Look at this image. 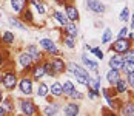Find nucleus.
I'll use <instances>...</instances> for the list:
<instances>
[{
    "instance_id": "nucleus-1",
    "label": "nucleus",
    "mask_w": 134,
    "mask_h": 116,
    "mask_svg": "<svg viewBox=\"0 0 134 116\" xmlns=\"http://www.w3.org/2000/svg\"><path fill=\"white\" fill-rule=\"evenodd\" d=\"M66 73L68 74H72V76L76 77V80H77V84H79L80 87H86V88L90 87L91 74H90V71H88L83 65L69 60L66 64Z\"/></svg>"
},
{
    "instance_id": "nucleus-2",
    "label": "nucleus",
    "mask_w": 134,
    "mask_h": 116,
    "mask_svg": "<svg viewBox=\"0 0 134 116\" xmlns=\"http://www.w3.org/2000/svg\"><path fill=\"white\" fill-rule=\"evenodd\" d=\"M19 73L13 67H6L0 73V88L5 91H14L19 87Z\"/></svg>"
},
{
    "instance_id": "nucleus-3",
    "label": "nucleus",
    "mask_w": 134,
    "mask_h": 116,
    "mask_svg": "<svg viewBox=\"0 0 134 116\" xmlns=\"http://www.w3.org/2000/svg\"><path fill=\"white\" fill-rule=\"evenodd\" d=\"M15 104L20 108V113L23 116H42V108L32 101V98H17Z\"/></svg>"
},
{
    "instance_id": "nucleus-4",
    "label": "nucleus",
    "mask_w": 134,
    "mask_h": 116,
    "mask_svg": "<svg viewBox=\"0 0 134 116\" xmlns=\"http://www.w3.org/2000/svg\"><path fill=\"white\" fill-rule=\"evenodd\" d=\"M17 64L20 67V74H29L36 62L26 50H20L17 53Z\"/></svg>"
},
{
    "instance_id": "nucleus-5",
    "label": "nucleus",
    "mask_w": 134,
    "mask_h": 116,
    "mask_svg": "<svg viewBox=\"0 0 134 116\" xmlns=\"http://www.w3.org/2000/svg\"><path fill=\"white\" fill-rule=\"evenodd\" d=\"M131 48H134V42H131L130 39H126V37L125 39L116 37L114 42L109 43V51L113 53V54H122V56H125Z\"/></svg>"
},
{
    "instance_id": "nucleus-6",
    "label": "nucleus",
    "mask_w": 134,
    "mask_h": 116,
    "mask_svg": "<svg viewBox=\"0 0 134 116\" xmlns=\"http://www.w3.org/2000/svg\"><path fill=\"white\" fill-rule=\"evenodd\" d=\"M39 47L43 53H46V57H57L62 56V51L59 50L55 40H53L51 37H42L39 40Z\"/></svg>"
},
{
    "instance_id": "nucleus-7",
    "label": "nucleus",
    "mask_w": 134,
    "mask_h": 116,
    "mask_svg": "<svg viewBox=\"0 0 134 116\" xmlns=\"http://www.w3.org/2000/svg\"><path fill=\"white\" fill-rule=\"evenodd\" d=\"M34 80L31 79L29 74H20L19 79V91L23 98H32L34 94Z\"/></svg>"
},
{
    "instance_id": "nucleus-8",
    "label": "nucleus",
    "mask_w": 134,
    "mask_h": 116,
    "mask_svg": "<svg viewBox=\"0 0 134 116\" xmlns=\"http://www.w3.org/2000/svg\"><path fill=\"white\" fill-rule=\"evenodd\" d=\"M63 13L66 16L68 22H72V23H77L80 20V13H79V8L74 5V3H66L63 6Z\"/></svg>"
},
{
    "instance_id": "nucleus-9",
    "label": "nucleus",
    "mask_w": 134,
    "mask_h": 116,
    "mask_svg": "<svg viewBox=\"0 0 134 116\" xmlns=\"http://www.w3.org/2000/svg\"><path fill=\"white\" fill-rule=\"evenodd\" d=\"M62 113L63 116H79L80 115V104L74 101H66L62 105Z\"/></svg>"
},
{
    "instance_id": "nucleus-10",
    "label": "nucleus",
    "mask_w": 134,
    "mask_h": 116,
    "mask_svg": "<svg viewBox=\"0 0 134 116\" xmlns=\"http://www.w3.org/2000/svg\"><path fill=\"white\" fill-rule=\"evenodd\" d=\"M51 59V65H53V70H54V74L55 77L57 76H62L66 73V62L63 60L62 56H57V57H49Z\"/></svg>"
},
{
    "instance_id": "nucleus-11",
    "label": "nucleus",
    "mask_w": 134,
    "mask_h": 116,
    "mask_svg": "<svg viewBox=\"0 0 134 116\" xmlns=\"http://www.w3.org/2000/svg\"><path fill=\"white\" fill-rule=\"evenodd\" d=\"M85 6L93 14H103L107 11V6L102 0H85Z\"/></svg>"
},
{
    "instance_id": "nucleus-12",
    "label": "nucleus",
    "mask_w": 134,
    "mask_h": 116,
    "mask_svg": "<svg viewBox=\"0 0 134 116\" xmlns=\"http://www.w3.org/2000/svg\"><path fill=\"white\" fill-rule=\"evenodd\" d=\"M29 76H31V79H32L36 84L42 82V79L46 76V71H45V67H43V60H42V62H37V64H34L32 70H31V73H29Z\"/></svg>"
},
{
    "instance_id": "nucleus-13",
    "label": "nucleus",
    "mask_w": 134,
    "mask_h": 116,
    "mask_svg": "<svg viewBox=\"0 0 134 116\" xmlns=\"http://www.w3.org/2000/svg\"><path fill=\"white\" fill-rule=\"evenodd\" d=\"M80 62H82L83 67H88L90 71H93V73H97V71H99V62L94 60V59H91L88 51H82L80 53Z\"/></svg>"
},
{
    "instance_id": "nucleus-14",
    "label": "nucleus",
    "mask_w": 134,
    "mask_h": 116,
    "mask_svg": "<svg viewBox=\"0 0 134 116\" xmlns=\"http://www.w3.org/2000/svg\"><path fill=\"white\" fill-rule=\"evenodd\" d=\"M25 50L31 54V57L34 59V62H36V64H37V62H42L43 59H46V54H43V51L40 50V47H39V45H36V43H28Z\"/></svg>"
},
{
    "instance_id": "nucleus-15",
    "label": "nucleus",
    "mask_w": 134,
    "mask_h": 116,
    "mask_svg": "<svg viewBox=\"0 0 134 116\" xmlns=\"http://www.w3.org/2000/svg\"><path fill=\"white\" fill-rule=\"evenodd\" d=\"M60 110H62L60 102H57V101H51V102H48L43 108H42V116H57Z\"/></svg>"
},
{
    "instance_id": "nucleus-16",
    "label": "nucleus",
    "mask_w": 134,
    "mask_h": 116,
    "mask_svg": "<svg viewBox=\"0 0 134 116\" xmlns=\"http://www.w3.org/2000/svg\"><path fill=\"white\" fill-rule=\"evenodd\" d=\"M119 115L120 116H134V99L131 96L122 102L120 108H119Z\"/></svg>"
},
{
    "instance_id": "nucleus-17",
    "label": "nucleus",
    "mask_w": 134,
    "mask_h": 116,
    "mask_svg": "<svg viewBox=\"0 0 134 116\" xmlns=\"http://www.w3.org/2000/svg\"><path fill=\"white\" fill-rule=\"evenodd\" d=\"M49 96L53 98L54 101L63 99V88H62V82L60 80H54L53 84L49 85Z\"/></svg>"
},
{
    "instance_id": "nucleus-18",
    "label": "nucleus",
    "mask_w": 134,
    "mask_h": 116,
    "mask_svg": "<svg viewBox=\"0 0 134 116\" xmlns=\"http://www.w3.org/2000/svg\"><path fill=\"white\" fill-rule=\"evenodd\" d=\"M19 19L25 23V25H36V19H34V14H32V9H31V6L28 5L26 8L22 11V14H19Z\"/></svg>"
},
{
    "instance_id": "nucleus-19",
    "label": "nucleus",
    "mask_w": 134,
    "mask_h": 116,
    "mask_svg": "<svg viewBox=\"0 0 134 116\" xmlns=\"http://www.w3.org/2000/svg\"><path fill=\"white\" fill-rule=\"evenodd\" d=\"M105 77H107L108 85H109V87H114L122 77H123V74H122L120 70H111V68H109L107 71V74H105Z\"/></svg>"
},
{
    "instance_id": "nucleus-20",
    "label": "nucleus",
    "mask_w": 134,
    "mask_h": 116,
    "mask_svg": "<svg viewBox=\"0 0 134 116\" xmlns=\"http://www.w3.org/2000/svg\"><path fill=\"white\" fill-rule=\"evenodd\" d=\"M15 43V34L9 29H5L0 33V45L3 47H11Z\"/></svg>"
},
{
    "instance_id": "nucleus-21",
    "label": "nucleus",
    "mask_w": 134,
    "mask_h": 116,
    "mask_svg": "<svg viewBox=\"0 0 134 116\" xmlns=\"http://www.w3.org/2000/svg\"><path fill=\"white\" fill-rule=\"evenodd\" d=\"M123 64H125V57L122 54H111V57L108 59V67L111 70H122Z\"/></svg>"
},
{
    "instance_id": "nucleus-22",
    "label": "nucleus",
    "mask_w": 134,
    "mask_h": 116,
    "mask_svg": "<svg viewBox=\"0 0 134 116\" xmlns=\"http://www.w3.org/2000/svg\"><path fill=\"white\" fill-rule=\"evenodd\" d=\"M114 91L117 93V96H122V94H128L130 93V85H128V82H126V79L125 77H122L120 80L113 87Z\"/></svg>"
},
{
    "instance_id": "nucleus-23",
    "label": "nucleus",
    "mask_w": 134,
    "mask_h": 116,
    "mask_svg": "<svg viewBox=\"0 0 134 116\" xmlns=\"http://www.w3.org/2000/svg\"><path fill=\"white\" fill-rule=\"evenodd\" d=\"M9 6L14 14H22V11L28 6V0H9Z\"/></svg>"
},
{
    "instance_id": "nucleus-24",
    "label": "nucleus",
    "mask_w": 134,
    "mask_h": 116,
    "mask_svg": "<svg viewBox=\"0 0 134 116\" xmlns=\"http://www.w3.org/2000/svg\"><path fill=\"white\" fill-rule=\"evenodd\" d=\"M62 33L65 36H71V37H77L79 36V28H77V23H72V22H68L66 25L62 28Z\"/></svg>"
},
{
    "instance_id": "nucleus-25",
    "label": "nucleus",
    "mask_w": 134,
    "mask_h": 116,
    "mask_svg": "<svg viewBox=\"0 0 134 116\" xmlns=\"http://www.w3.org/2000/svg\"><path fill=\"white\" fill-rule=\"evenodd\" d=\"M0 105L6 110V113H8V115H13L14 112H15V107H17L15 101H14L11 96H5V99L2 101V104H0Z\"/></svg>"
},
{
    "instance_id": "nucleus-26",
    "label": "nucleus",
    "mask_w": 134,
    "mask_h": 116,
    "mask_svg": "<svg viewBox=\"0 0 134 116\" xmlns=\"http://www.w3.org/2000/svg\"><path fill=\"white\" fill-rule=\"evenodd\" d=\"M36 93V96L37 98H43V99H46L48 96H49V85L46 84V82H39L37 84V90L34 91Z\"/></svg>"
},
{
    "instance_id": "nucleus-27",
    "label": "nucleus",
    "mask_w": 134,
    "mask_h": 116,
    "mask_svg": "<svg viewBox=\"0 0 134 116\" xmlns=\"http://www.w3.org/2000/svg\"><path fill=\"white\" fill-rule=\"evenodd\" d=\"M8 17V22H9V25L14 26V28H17V29H22V31H28V26L17 17V16H14V14H9V16H6Z\"/></svg>"
},
{
    "instance_id": "nucleus-28",
    "label": "nucleus",
    "mask_w": 134,
    "mask_h": 116,
    "mask_svg": "<svg viewBox=\"0 0 134 116\" xmlns=\"http://www.w3.org/2000/svg\"><path fill=\"white\" fill-rule=\"evenodd\" d=\"M62 88H63V99H69V96L72 94V91L76 90V85H74V82L72 80H69V79H66V80H63L62 82Z\"/></svg>"
},
{
    "instance_id": "nucleus-29",
    "label": "nucleus",
    "mask_w": 134,
    "mask_h": 116,
    "mask_svg": "<svg viewBox=\"0 0 134 116\" xmlns=\"http://www.w3.org/2000/svg\"><path fill=\"white\" fill-rule=\"evenodd\" d=\"M28 5L29 6H34L37 9L39 16H42V17L46 16V3L43 0H28Z\"/></svg>"
},
{
    "instance_id": "nucleus-30",
    "label": "nucleus",
    "mask_w": 134,
    "mask_h": 116,
    "mask_svg": "<svg viewBox=\"0 0 134 116\" xmlns=\"http://www.w3.org/2000/svg\"><path fill=\"white\" fill-rule=\"evenodd\" d=\"M51 17H53L54 22H57L62 28L68 23V19H66V16H65V13H63V11H60V9H54L53 14H51Z\"/></svg>"
},
{
    "instance_id": "nucleus-31",
    "label": "nucleus",
    "mask_w": 134,
    "mask_h": 116,
    "mask_svg": "<svg viewBox=\"0 0 134 116\" xmlns=\"http://www.w3.org/2000/svg\"><path fill=\"white\" fill-rule=\"evenodd\" d=\"M122 102H123V101L120 99V96H114V98H111V99H107V105H105V107H108L109 110L119 113V108H120Z\"/></svg>"
},
{
    "instance_id": "nucleus-32",
    "label": "nucleus",
    "mask_w": 134,
    "mask_h": 116,
    "mask_svg": "<svg viewBox=\"0 0 134 116\" xmlns=\"http://www.w3.org/2000/svg\"><path fill=\"white\" fill-rule=\"evenodd\" d=\"M113 37H114V34H113V29L111 28H103V33H102V37H100V42L103 43V45H108V43H111L113 42Z\"/></svg>"
},
{
    "instance_id": "nucleus-33",
    "label": "nucleus",
    "mask_w": 134,
    "mask_h": 116,
    "mask_svg": "<svg viewBox=\"0 0 134 116\" xmlns=\"http://www.w3.org/2000/svg\"><path fill=\"white\" fill-rule=\"evenodd\" d=\"M88 88H94V90L100 91V88H102V77L99 76V71L94 76H91V82H90V87Z\"/></svg>"
},
{
    "instance_id": "nucleus-34",
    "label": "nucleus",
    "mask_w": 134,
    "mask_h": 116,
    "mask_svg": "<svg viewBox=\"0 0 134 116\" xmlns=\"http://www.w3.org/2000/svg\"><path fill=\"white\" fill-rule=\"evenodd\" d=\"M88 53L93 54L97 60H103V59H105V53L102 51L100 47H88Z\"/></svg>"
},
{
    "instance_id": "nucleus-35",
    "label": "nucleus",
    "mask_w": 134,
    "mask_h": 116,
    "mask_svg": "<svg viewBox=\"0 0 134 116\" xmlns=\"http://www.w3.org/2000/svg\"><path fill=\"white\" fill-rule=\"evenodd\" d=\"M100 96H102V98H105V101H107V99H111V98L117 96V93L114 91L113 87H109V85H108V87H102V88H100Z\"/></svg>"
},
{
    "instance_id": "nucleus-36",
    "label": "nucleus",
    "mask_w": 134,
    "mask_h": 116,
    "mask_svg": "<svg viewBox=\"0 0 134 116\" xmlns=\"http://www.w3.org/2000/svg\"><path fill=\"white\" fill-rule=\"evenodd\" d=\"M62 42H63L65 48H68V50H74V48H76V45H77L76 39L71 37V36H65V34H62Z\"/></svg>"
},
{
    "instance_id": "nucleus-37",
    "label": "nucleus",
    "mask_w": 134,
    "mask_h": 116,
    "mask_svg": "<svg viewBox=\"0 0 134 116\" xmlns=\"http://www.w3.org/2000/svg\"><path fill=\"white\" fill-rule=\"evenodd\" d=\"M122 74L123 76H128V74H133L134 73V62H130V60H125V64L122 67Z\"/></svg>"
},
{
    "instance_id": "nucleus-38",
    "label": "nucleus",
    "mask_w": 134,
    "mask_h": 116,
    "mask_svg": "<svg viewBox=\"0 0 134 116\" xmlns=\"http://www.w3.org/2000/svg\"><path fill=\"white\" fill-rule=\"evenodd\" d=\"M43 67H45L46 76H49V77H55V74H54V70H53V65H51V59H49V57L43 59Z\"/></svg>"
},
{
    "instance_id": "nucleus-39",
    "label": "nucleus",
    "mask_w": 134,
    "mask_h": 116,
    "mask_svg": "<svg viewBox=\"0 0 134 116\" xmlns=\"http://www.w3.org/2000/svg\"><path fill=\"white\" fill-rule=\"evenodd\" d=\"M130 17H131L130 8H128V6H125V8L120 11V14H119V20L123 22V23H128V22H130Z\"/></svg>"
},
{
    "instance_id": "nucleus-40",
    "label": "nucleus",
    "mask_w": 134,
    "mask_h": 116,
    "mask_svg": "<svg viewBox=\"0 0 134 116\" xmlns=\"http://www.w3.org/2000/svg\"><path fill=\"white\" fill-rule=\"evenodd\" d=\"M86 98L90 101H97L100 98V91L99 90H94V88H88L86 90Z\"/></svg>"
},
{
    "instance_id": "nucleus-41",
    "label": "nucleus",
    "mask_w": 134,
    "mask_h": 116,
    "mask_svg": "<svg viewBox=\"0 0 134 116\" xmlns=\"http://www.w3.org/2000/svg\"><path fill=\"white\" fill-rule=\"evenodd\" d=\"M85 98V94H83V91H80V90H76L72 91V94L69 96V101H74V102H79V101H82Z\"/></svg>"
},
{
    "instance_id": "nucleus-42",
    "label": "nucleus",
    "mask_w": 134,
    "mask_h": 116,
    "mask_svg": "<svg viewBox=\"0 0 134 116\" xmlns=\"http://www.w3.org/2000/svg\"><path fill=\"white\" fill-rule=\"evenodd\" d=\"M8 54H9V51H8V50L5 51V47H3V45H0V70H2V67L5 65V62H6Z\"/></svg>"
},
{
    "instance_id": "nucleus-43",
    "label": "nucleus",
    "mask_w": 134,
    "mask_h": 116,
    "mask_svg": "<svg viewBox=\"0 0 134 116\" xmlns=\"http://www.w3.org/2000/svg\"><path fill=\"white\" fill-rule=\"evenodd\" d=\"M128 33H130V28L128 26H122L119 29V33H117V39H125L128 36Z\"/></svg>"
},
{
    "instance_id": "nucleus-44",
    "label": "nucleus",
    "mask_w": 134,
    "mask_h": 116,
    "mask_svg": "<svg viewBox=\"0 0 134 116\" xmlns=\"http://www.w3.org/2000/svg\"><path fill=\"white\" fill-rule=\"evenodd\" d=\"M102 116H119V113L109 110L108 107H103V108H102Z\"/></svg>"
},
{
    "instance_id": "nucleus-45",
    "label": "nucleus",
    "mask_w": 134,
    "mask_h": 116,
    "mask_svg": "<svg viewBox=\"0 0 134 116\" xmlns=\"http://www.w3.org/2000/svg\"><path fill=\"white\" fill-rule=\"evenodd\" d=\"M125 79H126V82H128L130 88L134 91V73H133V74H128V76H125Z\"/></svg>"
},
{
    "instance_id": "nucleus-46",
    "label": "nucleus",
    "mask_w": 134,
    "mask_h": 116,
    "mask_svg": "<svg viewBox=\"0 0 134 116\" xmlns=\"http://www.w3.org/2000/svg\"><path fill=\"white\" fill-rule=\"evenodd\" d=\"M123 57H125V60H130V62H134V48H131V50H130V51L126 53V54H125Z\"/></svg>"
},
{
    "instance_id": "nucleus-47",
    "label": "nucleus",
    "mask_w": 134,
    "mask_h": 116,
    "mask_svg": "<svg viewBox=\"0 0 134 116\" xmlns=\"http://www.w3.org/2000/svg\"><path fill=\"white\" fill-rule=\"evenodd\" d=\"M55 6H65L66 5V0H53Z\"/></svg>"
},
{
    "instance_id": "nucleus-48",
    "label": "nucleus",
    "mask_w": 134,
    "mask_h": 116,
    "mask_svg": "<svg viewBox=\"0 0 134 116\" xmlns=\"http://www.w3.org/2000/svg\"><path fill=\"white\" fill-rule=\"evenodd\" d=\"M130 29H134V13H131V17H130Z\"/></svg>"
},
{
    "instance_id": "nucleus-49",
    "label": "nucleus",
    "mask_w": 134,
    "mask_h": 116,
    "mask_svg": "<svg viewBox=\"0 0 134 116\" xmlns=\"http://www.w3.org/2000/svg\"><path fill=\"white\" fill-rule=\"evenodd\" d=\"M0 116H9L8 113H6V110H5V108H3L2 105H0Z\"/></svg>"
},
{
    "instance_id": "nucleus-50",
    "label": "nucleus",
    "mask_w": 134,
    "mask_h": 116,
    "mask_svg": "<svg viewBox=\"0 0 134 116\" xmlns=\"http://www.w3.org/2000/svg\"><path fill=\"white\" fill-rule=\"evenodd\" d=\"M126 39H130L131 42H134V33H133V31H130V33H128V36H126Z\"/></svg>"
},
{
    "instance_id": "nucleus-51",
    "label": "nucleus",
    "mask_w": 134,
    "mask_h": 116,
    "mask_svg": "<svg viewBox=\"0 0 134 116\" xmlns=\"http://www.w3.org/2000/svg\"><path fill=\"white\" fill-rule=\"evenodd\" d=\"M3 99H5V96H3V90L0 88V104H2V101H3Z\"/></svg>"
},
{
    "instance_id": "nucleus-52",
    "label": "nucleus",
    "mask_w": 134,
    "mask_h": 116,
    "mask_svg": "<svg viewBox=\"0 0 134 116\" xmlns=\"http://www.w3.org/2000/svg\"><path fill=\"white\" fill-rule=\"evenodd\" d=\"M76 0H66V3H74Z\"/></svg>"
}]
</instances>
